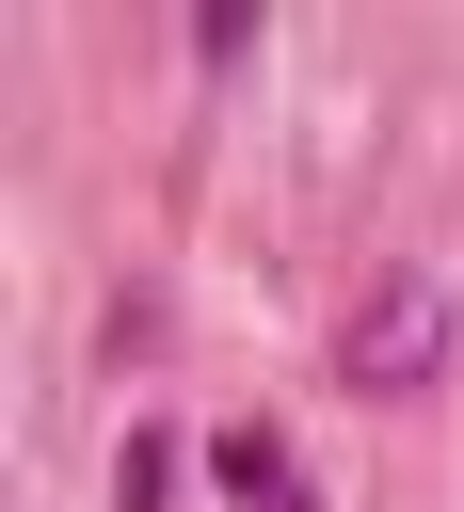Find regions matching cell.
<instances>
[{
  "label": "cell",
  "mask_w": 464,
  "mask_h": 512,
  "mask_svg": "<svg viewBox=\"0 0 464 512\" xmlns=\"http://www.w3.org/2000/svg\"><path fill=\"white\" fill-rule=\"evenodd\" d=\"M432 368H448V272H384V288L352 304V336H336V384L400 400V384H432Z\"/></svg>",
  "instance_id": "cell-1"
},
{
  "label": "cell",
  "mask_w": 464,
  "mask_h": 512,
  "mask_svg": "<svg viewBox=\"0 0 464 512\" xmlns=\"http://www.w3.org/2000/svg\"><path fill=\"white\" fill-rule=\"evenodd\" d=\"M160 480H176V448H160V432H128V464H112V512H160Z\"/></svg>",
  "instance_id": "cell-2"
},
{
  "label": "cell",
  "mask_w": 464,
  "mask_h": 512,
  "mask_svg": "<svg viewBox=\"0 0 464 512\" xmlns=\"http://www.w3.org/2000/svg\"><path fill=\"white\" fill-rule=\"evenodd\" d=\"M256 512H304V496H256Z\"/></svg>",
  "instance_id": "cell-3"
}]
</instances>
